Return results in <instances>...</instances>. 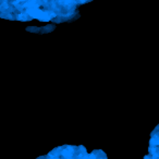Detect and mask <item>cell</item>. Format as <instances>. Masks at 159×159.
<instances>
[{"instance_id":"8","label":"cell","mask_w":159,"mask_h":159,"mask_svg":"<svg viewBox=\"0 0 159 159\" xmlns=\"http://www.w3.org/2000/svg\"><path fill=\"white\" fill-rule=\"evenodd\" d=\"M1 1H2V0H0V3H1Z\"/></svg>"},{"instance_id":"4","label":"cell","mask_w":159,"mask_h":159,"mask_svg":"<svg viewBox=\"0 0 159 159\" xmlns=\"http://www.w3.org/2000/svg\"><path fill=\"white\" fill-rule=\"evenodd\" d=\"M16 13H1V12H0V18L8 19V20H16Z\"/></svg>"},{"instance_id":"2","label":"cell","mask_w":159,"mask_h":159,"mask_svg":"<svg viewBox=\"0 0 159 159\" xmlns=\"http://www.w3.org/2000/svg\"><path fill=\"white\" fill-rule=\"evenodd\" d=\"M148 150H149V155L152 159H159V146L150 145Z\"/></svg>"},{"instance_id":"1","label":"cell","mask_w":159,"mask_h":159,"mask_svg":"<svg viewBox=\"0 0 159 159\" xmlns=\"http://www.w3.org/2000/svg\"><path fill=\"white\" fill-rule=\"evenodd\" d=\"M16 19L19 21H22V22H27V21H31L33 20V18H32L31 16H30L29 13H27L26 11H20L18 12V13L16 14Z\"/></svg>"},{"instance_id":"3","label":"cell","mask_w":159,"mask_h":159,"mask_svg":"<svg viewBox=\"0 0 159 159\" xmlns=\"http://www.w3.org/2000/svg\"><path fill=\"white\" fill-rule=\"evenodd\" d=\"M55 25L53 24H48V25H45V26L40 27V33H48V32H51L55 30Z\"/></svg>"},{"instance_id":"7","label":"cell","mask_w":159,"mask_h":159,"mask_svg":"<svg viewBox=\"0 0 159 159\" xmlns=\"http://www.w3.org/2000/svg\"><path fill=\"white\" fill-rule=\"evenodd\" d=\"M144 159H152V156H150V155H147V156L144 157Z\"/></svg>"},{"instance_id":"5","label":"cell","mask_w":159,"mask_h":159,"mask_svg":"<svg viewBox=\"0 0 159 159\" xmlns=\"http://www.w3.org/2000/svg\"><path fill=\"white\" fill-rule=\"evenodd\" d=\"M27 32H33V33H40V27H36V26H30L26 29Z\"/></svg>"},{"instance_id":"6","label":"cell","mask_w":159,"mask_h":159,"mask_svg":"<svg viewBox=\"0 0 159 159\" xmlns=\"http://www.w3.org/2000/svg\"><path fill=\"white\" fill-rule=\"evenodd\" d=\"M77 2V5H84V3H87V2H91L93 0H75Z\"/></svg>"}]
</instances>
